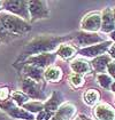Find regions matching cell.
I'll return each instance as SVG.
<instances>
[{
    "instance_id": "8",
    "label": "cell",
    "mask_w": 115,
    "mask_h": 120,
    "mask_svg": "<svg viewBox=\"0 0 115 120\" xmlns=\"http://www.w3.org/2000/svg\"><path fill=\"white\" fill-rule=\"evenodd\" d=\"M101 29V13L91 11L86 14L81 21V30L85 32L99 33Z\"/></svg>"
},
{
    "instance_id": "4",
    "label": "cell",
    "mask_w": 115,
    "mask_h": 120,
    "mask_svg": "<svg viewBox=\"0 0 115 120\" xmlns=\"http://www.w3.org/2000/svg\"><path fill=\"white\" fill-rule=\"evenodd\" d=\"M1 11H6L12 15L19 16L30 23L28 1L25 0H5L1 2Z\"/></svg>"
},
{
    "instance_id": "9",
    "label": "cell",
    "mask_w": 115,
    "mask_h": 120,
    "mask_svg": "<svg viewBox=\"0 0 115 120\" xmlns=\"http://www.w3.org/2000/svg\"><path fill=\"white\" fill-rule=\"evenodd\" d=\"M112 41L111 40H106L104 42H100V44H97V45H92V46L85 47V48H81L78 49V54L81 57L83 58H96L98 56H101L106 54L109 49V47L112 46Z\"/></svg>"
},
{
    "instance_id": "19",
    "label": "cell",
    "mask_w": 115,
    "mask_h": 120,
    "mask_svg": "<svg viewBox=\"0 0 115 120\" xmlns=\"http://www.w3.org/2000/svg\"><path fill=\"white\" fill-rule=\"evenodd\" d=\"M63 78V71L58 65H51L47 69H45L44 72V80L47 82L57 83L60 82Z\"/></svg>"
},
{
    "instance_id": "1",
    "label": "cell",
    "mask_w": 115,
    "mask_h": 120,
    "mask_svg": "<svg viewBox=\"0 0 115 120\" xmlns=\"http://www.w3.org/2000/svg\"><path fill=\"white\" fill-rule=\"evenodd\" d=\"M71 39H73V33L66 36H53V34L37 36L27 42V45L21 50L14 64L25 61L30 56L45 54V53H55V50L59 48L60 45L65 42H70Z\"/></svg>"
},
{
    "instance_id": "3",
    "label": "cell",
    "mask_w": 115,
    "mask_h": 120,
    "mask_svg": "<svg viewBox=\"0 0 115 120\" xmlns=\"http://www.w3.org/2000/svg\"><path fill=\"white\" fill-rule=\"evenodd\" d=\"M20 90L28 95L32 101L45 102L48 95L45 92V82H38L25 77H20Z\"/></svg>"
},
{
    "instance_id": "27",
    "label": "cell",
    "mask_w": 115,
    "mask_h": 120,
    "mask_svg": "<svg viewBox=\"0 0 115 120\" xmlns=\"http://www.w3.org/2000/svg\"><path fill=\"white\" fill-rule=\"evenodd\" d=\"M53 116L54 114H52L51 112H48L46 110H43L36 114V120H49Z\"/></svg>"
},
{
    "instance_id": "33",
    "label": "cell",
    "mask_w": 115,
    "mask_h": 120,
    "mask_svg": "<svg viewBox=\"0 0 115 120\" xmlns=\"http://www.w3.org/2000/svg\"><path fill=\"white\" fill-rule=\"evenodd\" d=\"M111 92H113L115 94V80H114V82L112 83V86H111V89H109Z\"/></svg>"
},
{
    "instance_id": "25",
    "label": "cell",
    "mask_w": 115,
    "mask_h": 120,
    "mask_svg": "<svg viewBox=\"0 0 115 120\" xmlns=\"http://www.w3.org/2000/svg\"><path fill=\"white\" fill-rule=\"evenodd\" d=\"M16 38L19 37H16L13 33H10L9 31L2 25V23L0 22V44H9L10 41H13Z\"/></svg>"
},
{
    "instance_id": "16",
    "label": "cell",
    "mask_w": 115,
    "mask_h": 120,
    "mask_svg": "<svg viewBox=\"0 0 115 120\" xmlns=\"http://www.w3.org/2000/svg\"><path fill=\"white\" fill-rule=\"evenodd\" d=\"M70 69H71L73 73H77L81 75H86L92 72V68H91L90 62L83 57L74 58L70 62Z\"/></svg>"
},
{
    "instance_id": "6",
    "label": "cell",
    "mask_w": 115,
    "mask_h": 120,
    "mask_svg": "<svg viewBox=\"0 0 115 120\" xmlns=\"http://www.w3.org/2000/svg\"><path fill=\"white\" fill-rule=\"evenodd\" d=\"M0 110L5 112L12 119L16 120H36V116L29 113L23 108L17 106L12 100L0 102Z\"/></svg>"
},
{
    "instance_id": "13",
    "label": "cell",
    "mask_w": 115,
    "mask_h": 120,
    "mask_svg": "<svg viewBox=\"0 0 115 120\" xmlns=\"http://www.w3.org/2000/svg\"><path fill=\"white\" fill-rule=\"evenodd\" d=\"M115 30V22L113 17V11L112 8L107 7L101 11V29L100 32L109 34L111 32H113Z\"/></svg>"
},
{
    "instance_id": "26",
    "label": "cell",
    "mask_w": 115,
    "mask_h": 120,
    "mask_svg": "<svg viewBox=\"0 0 115 120\" xmlns=\"http://www.w3.org/2000/svg\"><path fill=\"white\" fill-rule=\"evenodd\" d=\"M12 90L8 86H2L0 87V102H5L10 100Z\"/></svg>"
},
{
    "instance_id": "12",
    "label": "cell",
    "mask_w": 115,
    "mask_h": 120,
    "mask_svg": "<svg viewBox=\"0 0 115 120\" xmlns=\"http://www.w3.org/2000/svg\"><path fill=\"white\" fill-rule=\"evenodd\" d=\"M96 120H115V109L108 103L100 102L93 108Z\"/></svg>"
},
{
    "instance_id": "2",
    "label": "cell",
    "mask_w": 115,
    "mask_h": 120,
    "mask_svg": "<svg viewBox=\"0 0 115 120\" xmlns=\"http://www.w3.org/2000/svg\"><path fill=\"white\" fill-rule=\"evenodd\" d=\"M0 22L2 23V25L7 29L10 33H13L16 37H20V36H23V34L28 33L32 29L31 23L22 19L19 16H15V15L9 14V13H6V11H0Z\"/></svg>"
},
{
    "instance_id": "23",
    "label": "cell",
    "mask_w": 115,
    "mask_h": 120,
    "mask_svg": "<svg viewBox=\"0 0 115 120\" xmlns=\"http://www.w3.org/2000/svg\"><path fill=\"white\" fill-rule=\"evenodd\" d=\"M10 100L14 102L17 106L22 108L24 104H27L29 101H31L29 98L28 95H25L24 93H22L21 90H15V92H12V96H10Z\"/></svg>"
},
{
    "instance_id": "20",
    "label": "cell",
    "mask_w": 115,
    "mask_h": 120,
    "mask_svg": "<svg viewBox=\"0 0 115 120\" xmlns=\"http://www.w3.org/2000/svg\"><path fill=\"white\" fill-rule=\"evenodd\" d=\"M82 97H83V102L87 106H93L94 108L97 104L100 103V93L97 89H93V88L86 89L85 92L83 93Z\"/></svg>"
},
{
    "instance_id": "30",
    "label": "cell",
    "mask_w": 115,
    "mask_h": 120,
    "mask_svg": "<svg viewBox=\"0 0 115 120\" xmlns=\"http://www.w3.org/2000/svg\"><path fill=\"white\" fill-rule=\"evenodd\" d=\"M108 36H109V40H111L112 42H115V30L113 32H111Z\"/></svg>"
},
{
    "instance_id": "21",
    "label": "cell",
    "mask_w": 115,
    "mask_h": 120,
    "mask_svg": "<svg viewBox=\"0 0 115 120\" xmlns=\"http://www.w3.org/2000/svg\"><path fill=\"white\" fill-rule=\"evenodd\" d=\"M23 109L25 111H28L29 113H31V114H37L39 113L40 111L44 110V102H40V101H29L27 104H24L23 106H22Z\"/></svg>"
},
{
    "instance_id": "29",
    "label": "cell",
    "mask_w": 115,
    "mask_h": 120,
    "mask_svg": "<svg viewBox=\"0 0 115 120\" xmlns=\"http://www.w3.org/2000/svg\"><path fill=\"white\" fill-rule=\"evenodd\" d=\"M107 54H108V56L112 58V61H115V42H113V44H112V46L109 47V49H108Z\"/></svg>"
},
{
    "instance_id": "31",
    "label": "cell",
    "mask_w": 115,
    "mask_h": 120,
    "mask_svg": "<svg viewBox=\"0 0 115 120\" xmlns=\"http://www.w3.org/2000/svg\"><path fill=\"white\" fill-rule=\"evenodd\" d=\"M79 116V118H81V120H92L91 118H89L86 114H78Z\"/></svg>"
},
{
    "instance_id": "17",
    "label": "cell",
    "mask_w": 115,
    "mask_h": 120,
    "mask_svg": "<svg viewBox=\"0 0 115 120\" xmlns=\"http://www.w3.org/2000/svg\"><path fill=\"white\" fill-rule=\"evenodd\" d=\"M54 114L63 118V119L74 120L77 117V108L71 102H63Z\"/></svg>"
},
{
    "instance_id": "15",
    "label": "cell",
    "mask_w": 115,
    "mask_h": 120,
    "mask_svg": "<svg viewBox=\"0 0 115 120\" xmlns=\"http://www.w3.org/2000/svg\"><path fill=\"white\" fill-rule=\"evenodd\" d=\"M55 54L63 61H73L78 54V48L74 46L71 42H65L59 46V48L55 50Z\"/></svg>"
},
{
    "instance_id": "7",
    "label": "cell",
    "mask_w": 115,
    "mask_h": 120,
    "mask_svg": "<svg viewBox=\"0 0 115 120\" xmlns=\"http://www.w3.org/2000/svg\"><path fill=\"white\" fill-rule=\"evenodd\" d=\"M28 8L30 14V23L49 17L51 11L48 2L45 0H30L28 1Z\"/></svg>"
},
{
    "instance_id": "32",
    "label": "cell",
    "mask_w": 115,
    "mask_h": 120,
    "mask_svg": "<svg viewBox=\"0 0 115 120\" xmlns=\"http://www.w3.org/2000/svg\"><path fill=\"white\" fill-rule=\"evenodd\" d=\"M49 120H67V119H63V118H61V117H58V116H55V114H54V116H53V117H52V118H51Z\"/></svg>"
},
{
    "instance_id": "5",
    "label": "cell",
    "mask_w": 115,
    "mask_h": 120,
    "mask_svg": "<svg viewBox=\"0 0 115 120\" xmlns=\"http://www.w3.org/2000/svg\"><path fill=\"white\" fill-rule=\"evenodd\" d=\"M106 41V39L100 33H92V32H85V31H76L73 32V39H71V44L78 49L81 48H85V47L97 45L100 42Z\"/></svg>"
},
{
    "instance_id": "14",
    "label": "cell",
    "mask_w": 115,
    "mask_h": 120,
    "mask_svg": "<svg viewBox=\"0 0 115 120\" xmlns=\"http://www.w3.org/2000/svg\"><path fill=\"white\" fill-rule=\"evenodd\" d=\"M62 103H63V95L58 90H53L47 100L44 102V110L54 114Z\"/></svg>"
},
{
    "instance_id": "28",
    "label": "cell",
    "mask_w": 115,
    "mask_h": 120,
    "mask_svg": "<svg viewBox=\"0 0 115 120\" xmlns=\"http://www.w3.org/2000/svg\"><path fill=\"white\" fill-rule=\"evenodd\" d=\"M106 72L108 75H111L113 79L115 80V61H112L108 66H107V70H106Z\"/></svg>"
},
{
    "instance_id": "22",
    "label": "cell",
    "mask_w": 115,
    "mask_h": 120,
    "mask_svg": "<svg viewBox=\"0 0 115 120\" xmlns=\"http://www.w3.org/2000/svg\"><path fill=\"white\" fill-rule=\"evenodd\" d=\"M68 82L71 86V88L79 89L85 85V78H84V75H81V74L70 73L68 77Z\"/></svg>"
},
{
    "instance_id": "24",
    "label": "cell",
    "mask_w": 115,
    "mask_h": 120,
    "mask_svg": "<svg viewBox=\"0 0 115 120\" xmlns=\"http://www.w3.org/2000/svg\"><path fill=\"white\" fill-rule=\"evenodd\" d=\"M96 79H97V82H98V85H99L101 88L106 89V90H109V89H111L112 83L114 82V79H113L111 75H108L107 73H99V74H97Z\"/></svg>"
},
{
    "instance_id": "35",
    "label": "cell",
    "mask_w": 115,
    "mask_h": 120,
    "mask_svg": "<svg viewBox=\"0 0 115 120\" xmlns=\"http://www.w3.org/2000/svg\"><path fill=\"white\" fill-rule=\"evenodd\" d=\"M74 120H81V118H79V116H77V117H76V118H75Z\"/></svg>"
},
{
    "instance_id": "11",
    "label": "cell",
    "mask_w": 115,
    "mask_h": 120,
    "mask_svg": "<svg viewBox=\"0 0 115 120\" xmlns=\"http://www.w3.org/2000/svg\"><path fill=\"white\" fill-rule=\"evenodd\" d=\"M13 66L19 70L20 74L22 77L32 79V80L38 81V82H46L44 80V72H45L44 69H40V68L32 64H16L13 65Z\"/></svg>"
},
{
    "instance_id": "34",
    "label": "cell",
    "mask_w": 115,
    "mask_h": 120,
    "mask_svg": "<svg viewBox=\"0 0 115 120\" xmlns=\"http://www.w3.org/2000/svg\"><path fill=\"white\" fill-rule=\"evenodd\" d=\"M112 11H113V17H114V22H115V7L112 8Z\"/></svg>"
},
{
    "instance_id": "36",
    "label": "cell",
    "mask_w": 115,
    "mask_h": 120,
    "mask_svg": "<svg viewBox=\"0 0 115 120\" xmlns=\"http://www.w3.org/2000/svg\"><path fill=\"white\" fill-rule=\"evenodd\" d=\"M1 2H2V1H0V11H1Z\"/></svg>"
},
{
    "instance_id": "10",
    "label": "cell",
    "mask_w": 115,
    "mask_h": 120,
    "mask_svg": "<svg viewBox=\"0 0 115 120\" xmlns=\"http://www.w3.org/2000/svg\"><path fill=\"white\" fill-rule=\"evenodd\" d=\"M58 56L55 53H45V54H39V55H35V56H30L28 57L25 61L17 63V64H32L36 65L40 69H47L48 66L51 65H54L55 61H57ZM13 65H16L13 63Z\"/></svg>"
},
{
    "instance_id": "37",
    "label": "cell",
    "mask_w": 115,
    "mask_h": 120,
    "mask_svg": "<svg viewBox=\"0 0 115 120\" xmlns=\"http://www.w3.org/2000/svg\"><path fill=\"white\" fill-rule=\"evenodd\" d=\"M114 103H115V97H114Z\"/></svg>"
},
{
    "instance_id": "18",
    "label": "cell",
    "mask_w": 115,
    "mask_h": 120,
    "mask_svg": "<svg viewBox=\"0 0 115 120\" xmlns=\"http://www.w3.org/2000/svg\"><path fill=\"white\" fill-rule=\"evenodd\" d=\"M112 62V58L108 56V54H104L101 56H98L96 58L91 60L90 64L92 68V71H94L97 74L99 73H105L107 70L108 64Z\"/></svg>"
}]
</instances>
